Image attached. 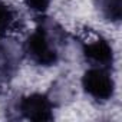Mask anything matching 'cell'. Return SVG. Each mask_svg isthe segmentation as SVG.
<instances>
[{
  "label": "cell",
  "instance_id": "obj_6",
  "mask_svg": "<svg viewBox=\"0 0 122 122\" xmlns=\"http://www.w3.org/2000/svg\"><path fill=\"white\" fill-rule=\"evenodd\" d=\"M98 6L105 19L111 22L121 20V0H99Z\"/></svg>",
  "mask_w": 122,
  "mask_h": 122
},
{
  "label": "cell",
  "instance_id": "obj_5",
  "mask_svg": "<svg viewBox=\"0 0 122 122\" xmlns=\"http://www.w3.org/2000/svg\"><path fill=\"white\" fill-rule=\"evenodd\" d=\"M16 23H17L16 12L9 5L0 0V37L7 36L15 29Z\"/></svg>",
  "mask_w": 122,
  "mask_h": 122
},
{
  "label": "cell",
  "instance_id": "obj_3",
  "mask_svg": "<svg viewBox=\"0 0 122 122\" xmlns=\"http://www.w3.org/2000/svg\"><path fill=\"white\" fill-rule=\"evenodd\" d=\"M19 111L29 121L47 122L53 119V103L45 93H30L22 98Z\"/></svg>",
  "mask_w": 122,
  "mask_h": 122
},
{
  "label": "cell",
  "instance_id": "obj_2",
  "mask_svg": "<svg viewBox=\"0 0 122 122\" xmlns=\"http://www.w3.org/2000/svg\"><path fill=\"white\" fill-rule=\"evenodd\" d=\"M83 91L98 102L109 101L115 93V82L108 68L92 66L82 76Z\"/></svg>",
  "mask_w": 122,
  "mask_h": 122
},
{
  "label": "cell",
  "instance_id": "obj_4",
  "mask_svg": "<svg viewBox=\"0 0 122 122\" xmlns=\"http://www.w3.org/2000/svg\"><path fill=\"white\" fill-rule=\"evenodd\" d=\"M82 50L86 62H89L92 66L109 68L113 62V49L102 36H95L93 39L85 40Z\"/></svg>",
  "mask_w": 122,
  "mask_h": 122
},
{
  "label": "cell",
  "instance_id": "obj_1",
  "mask_svg": "<svg viewBox=\"0 0 122 122\" xmlns=\"http://www.w3.org/2000/svg\"><path fill=\"white\" fill-rule=\"evenodd\" d=\"M57 36L49 32L46 25H39L25 42V53L40 66H53L59 60Z\"/></svg>",
  "mask_w": 122,
  "mask_h": 122
},
{
  "label": "cell",
  "instance_id": "obj_7",
  "mask_svg": "<svg viewBox=\"0 0 122 122\" xmlns=\"http://www.w3.org/2000/svg\"><path fill=\"white\" fill-rule=\"evenodd\" d=\"M23 2L30 10H33L36 13H45L49 9L52 0H23Z\"/></svg>",
  "mask_w": 122,
  "mask_h": 122
}]
</instances>
